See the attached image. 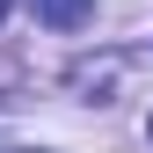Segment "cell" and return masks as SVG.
I'll return each instance as SVG.
<instances>
[{
  "instance_id": "obj_1",
  "label": "cell",
  "mask_w": 153,
  "mask_h": 153,
  "mask_svg": "<svg viewBox=\"0 0 153 153\" xmlns=\"http://www.w3.org/2000/svg\"><path fill=\"white\" fill-rule=\"evenodd\" d=\"M36 15L51 29H80V22H95V0H36Z\"/></svg>"
},
{
  "instance_id": "obj_2",
  "label": "cell",
  "mask_w": 153,
  "mask_h": 153,
  "mask_svg": "<svg viewBox=\"0 0 153 153\" xmlns=\"http://www.w3.org/2000/svg\"><path fill=\"white\" fill-rule=\"evenodd\" d=\"M0 22H7V0H0Z\"/></svg>"
},
{
  "instance_id": "obj_3",
  "label": "cell",
  "mask_w": 153,
  "mask_h": 153,
  "mask_svg": "<svg viewBox=\"0 0 153 153\" xmlns=\"http://www.w3.org/2000/svg\"><path fill=\"white\" fill-rule=\"evenodd\" d=\"M146 131H153V124H146Z\"/></svg>"
}]
</instances>
